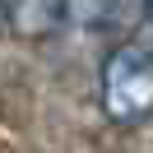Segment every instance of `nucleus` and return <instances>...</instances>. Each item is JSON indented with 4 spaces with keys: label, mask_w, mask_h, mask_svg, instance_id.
Returning <instances> with one entry per match:
<instances>
[{
    "label": "nucleus",
    "mask_w": 153,
    "mask_h": 153,
    "mask_svg": "<svg viewBox=\"0 0 153 153\" xmlns=\"http://www.w3.org/2000/svg\"><path fill=\"white\" fill-rule=\"evenodd\" d=\"M65 23V0H10V33L23 42H42Z\"/></svg>",
    "instance_id": "f03ea898"
},
{
    "label": "nucleus",
    "mask_w": 153,
    "mask_h": 153,
    "mask_svg": "<svg viewBox=\"0 0 153 153\" xmlns=\"http://www.w3.org/2000/svg\"><path fill=\"white\" fill-rule=\"evenodd\" d=\"M144 19H149V0H107V28H102V37L121 42V37H130Z\"/></svg>",
    "instance_id": "7ed1b4c3"
},
{
    "label": "nucleus",
    "mask_w": 153,
    "mask_h": 153,
    "mask_svg": "<svg viewBox=\"0 0 153 153\" xmlns=\"http://www.w3.org/2000/svg\"><path fill=\"white\" fill-rule=\"evenodd\" d=\"M0 23H10V0H0Z\"/></svg>",
    "instance_id": "39448f33"
},
{
    "label": "nucleus",
    "mask_w": 153,
    "mask_h": 153,
    "mask_svg": "<svg viewBox=\"0 0 153 153\" xmlns=\"http://www.w3.org/2000/svg\"><path fill=\"white\" fill-rule=\"evenodd\" d=\"M149 19H153V0H149Z\"/></svg>",
    "instance_id": "423d86ee"
},
{
    "label": "nucleus",
    "mask_w": 153,
    "mask_h": 153,
    "mask_svg": "<svg viewBox=\"0 0 153 153\" xmlns=\"http://www.w3.org/2000/svg\"><path fill=\"white\" fill-rule=\"evenodd\" d=\"M102 111L111 125H139L153 111V42L121 37L102 60Z\"/></svg>",
    "instance_id": "f257e3e1"
},
{
    "label": "nucleus",
    "mask_w": 153,
    "mask_h": 153,
    "mask_svg": "<svg viewBox=\"0 0 153 153\" xmlns=\"http://www.w3.org/2000/svg\"><path fill=\"white\" fill-rule=\"evenodd\" d=\"M60 28H74L79 37H102L107 0H65V23H60Z\"/></svg>",
    "instance_id": "20e7f679"
}]
</instances>
